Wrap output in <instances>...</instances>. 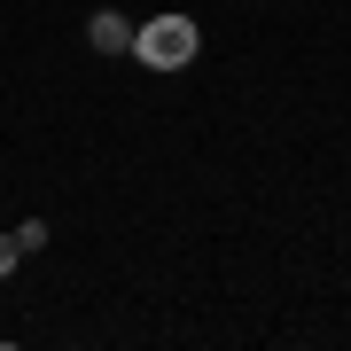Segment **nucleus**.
<instances>
[{
	"instance_id": "f257e3e1",
	"label": "nucleus",
	"mask_w": 351,
	"mask_h": 351,
	"mask_svg": "<svg viewBox=\"0 0 351 351\" xmlns=\"http://www.w3.org/2000/svg\"><path fill=\"white\" fill-rule=\"evenodd\" d=\"M203 55V24L195 16H141L133 24V63L141 71H188Z\"/></svg>"
},
{
	"instance_id": "f03ea898",
	"label": "nucleus",
	"mask_w": 351,
	"mask_h": 351,
	"mask_svg": "<svg viewBox=\"0 0 351 351\" xmlns=\"http://www.w3.org/2000/svg\"><path fill=\"white\" fill-rule=\"evenodd\" d=\"M86 47L110 55V63L133 55V16H125V8H94V16H86Z\"/></svg>"
},
{
	"instance_id": "7ed1b4c3",
	"label": "nucleus",
	"mask_w": 351,
	"mask_h": 351,
	"mask_svg": "<svg viewBox=\"0 0 351 351\" xmlns=\"http://www.w3.org/2000/svg\"><path fill=\"white\" fill-rule=\"evenodd\" d=\"M8 234H16V250L32 258V250H47V242H55V226H47V219H16Z\"/></svg>"
},
{
	"instance_id": "20e7f679",
	"label": "nucleus",
	"mask_w": 351,
	"mask_h": 351,
	"mask_svg": "<svg viewBox=\"0 0 351 351\" xmlns=\"http://www.w3.org/2000/svg\"><path fill=\"white\" fill-rule=\"evenodd\" d=\"M16 265H24V250H16V234H0V281H8Z\"/></svg>"
}]
</instances>
